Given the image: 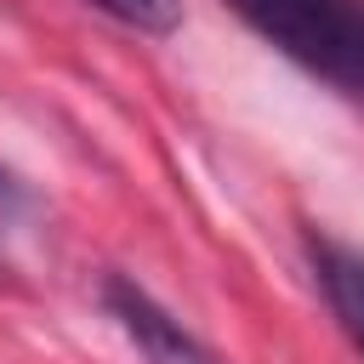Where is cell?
Wrapping results in <instances>:
<instances>
[{"instance_id":"cell-1","label":"cell","mask_w":364,"mask_h":364,"mask_svg":"<svg viewBox=\"0 0 364 364\" xmlns=\"http://www.w3.org/2000/svg\"><path fill=\"white\" fill-rule=\"evenodd\" d=\"M273 51L364 108V0H228Z\"/></svg>"},{"instance_id":"cell-2","label":"cell","mask_w":364,"mask_h":364,"mask_svg":"<svg viewBox=\"0 0 364 364\" xmlns=\"http://www.w3.org/2000/svg\"><path fill=\"white\" fill-rule=\"evenodd\" d=\"M102 301H108V313L119 318V330L136 341V353H142L148 364H216V358L188 336V324H182L176 313H165L142 284L108 279V284H102Z\"/></svg>"},{"instance_id":"cell-5","label":"cell","mask_w":364,"mask_h":364,"mask_svg":"<svg viewBox=\"0 0 364 364\" xmlns=\"http://www.w3.org/2000/svg\"><path fill=\"white\" fill-rule=\"evenodd\" d=\"M17 205H23V182L0 165V210H17Z\"/></svg>"},{"instance_id":"cell-3","label":"cell","mask_w":364,"mask_h":364,"mask_svg":"<svg viewBox=\"0 0 364 364\" xmlns=\"http://www.w3.org/2000/svg\"><path fill=\"white\" fill-rule=\"evenodd\" d=\"M307 262L318 273V290H324L330 313L341 318V330L364 353V250L336 245V239H307Z\"/></svg>"},{"instance_id":"cell-4","label":"cell","mask_w":364,"mask_h":364,"mask_svg":"<svg viewBox=\"0 0 364 364\" xmlns=\"http://www.w3.org/2000/svg\"><path fill=\"white\" fill-rule=\"evenodd\" d=\"M91 6L131 23V28H142V34H165V28L182 23V0H91Z\"/></svg>"}]
</instances>
